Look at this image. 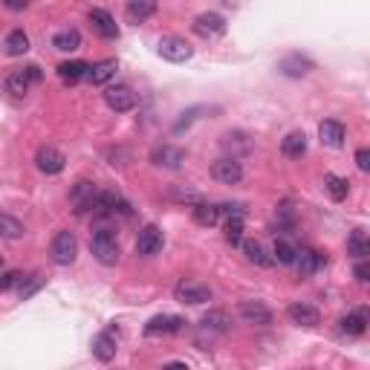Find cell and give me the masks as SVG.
Wrapping results in <instances>:
<instances>
[{
  "instance_id": "1",
  "label": "cell",
  "mask_w": 370,
  "mask_h": 370,
  "mask_svg": "<svg viewBox=\"0 0 370 370\" xmlns=\"http://www.w3.org/2000/svg\"><path fill=\"white\" fill-rule=\"evenodd\" d=\"M90 252H93L96 261L104 264V267H116L119 264V240H116V235L110 232V229H99L93 235Z\"/></svg>"
},
{
  "instance_id": "2",
  "label": "cell",
  "mask_w": 370,
  "mask_h": 370,
  "mask_svg": "<svg viewBox=\"0 0 370 370\" xmlns=\"http://www.w3.org/2000/svg\"><path fill=\"white\" fill-rule=\"evenodd\" d=\"M41 79H44V72H41V67H35V64H29L23 69H15V72H9V79H6V93H12L15 99H23L29 93V87L38 84Z\"/></svg>"
},
{
  "instance_id": "3",
  "label": "cell",
  "mask_w": 370,
  "mask_h": 370,
  "mask_svg": "<svg viewBox=\"0 0 370 370\" xmlns=\"http://www.w3.org/2000/svg\"><path fill=\"white\" fill-rule=\"evenodd\" d=\"M76 254H79V240L72 232H58L52 237V261L58 267H69L76 261Z\"/></svg>"
},
{
  "instance_id": "4",
  "label": "cell",
  "mask_w": 370,
  "mask_h": 370,
  "mask_svg": "<svg viewBox=\"0 0 370 370\" xmlns=\"http://www.w3.org/2000/svg\"><path fill=\"white\" fill-rule=\"evenodd\" d=\"M159 55L165 61H171V64H182V61H189L194 55V47L185 38H179V35H168V38L159 41Z\"/></svg>"
},
{
  "instance_id": "5",
  "label": "cell",
  "mask_w": 370,
  "mask_h": 370,
  "mask_svg": "<svg viewBox=\"0 0 370 370\" xmlns=\"http://www.w3.org/2000/svg\"><path fill=\"white\" fill-rule=\"evenodd\" d=\"M116 350H119V330H116V327L101 330L99 336L93 339V356H96L99 361H113V359H116Z\"/></svg>"
},
{
  "instance_id": "6",
  "label": "cell",
  "mask_w": 370,
  "mask_h": 370,
  "mask_svg": "<svg viewBox=\"0 0 370 370\" xmlns=\"http://www.w3.org/2000/svg\"><path fill=\"white\" fill-rule=\"evenodd\" d=\"M191 26H194V32L200 35V38H206V41L226 35V18L217 15V12H203V15H197Z\"/></svg>"
},
{
  "instance_id": "7",
  "label": "cell",
  "mask_w": 370,
  "mask_h": 370,
  "mask_svg": "<svg viewBox=\"0 0 370 370\" xmlns=\"http://www.w3.org/2000/svg\"><path fill=\"white\" fill-rule=\"evenodd\" d=\"M174 295H176V301H182V304H206V301H211L214 292H211L206 284L179 281V284L174 286Z\"/></svg>"
},
{
  "instance_id": "8",
  "label": "cell",
  "mask_w": 370,
  "mask_h": 370,
  "mask_svg": "<svg viewBox=\"0 0 370 370\" xmlns=\"http://www.w3.org/2000/svg\"><path fill=\"white\" fill-rule=\"evenodd\" d=\"M96 197H99L96 185H93V182H87V179H79L76 185H72V191H69V203H72V208H76V214L93 211Z\"/></svg>"
},
{
  "instance_id": "9",
  "label": "cell",
  "mask_w": 370,
  "mask_h": 370,
  "mask_svg": "<svg viewBox=\"0 0 370 370\" xmlns=\"http://www.w3.org/2000/svg\"><path fill=\"white\" fill-rule=\"evenodd\" d=\"M151 162L157 168L176 171V168L185 165V151H182V147H176V145H159V147H154V151H151Z\"/></svg>"
},
{
  "instance_id": "10",
  "label": "cell",
  "mask_w": 370,
  "mask_h": 370,
  "mask_svg": "<svg viewBox=\"0 0 370 370\" xmlns=\"http://www.w3.org/2000/svg\"><path fill=\"white\" fill-rule=\"evenodd\" d=\"M240 318L252 327H269L272 324V310L264 304V301H240L237 307Z\"/></svg>"
},
{
  "instance_id": "11",
  "label": "cell",
  "mask_w": 370,
  "mask_h": 370,
  "mask_svg": "<svg viewBox=\"0 0 370 370\" xmlns=\"http://www.w3.org/2000/svg\"><path fill=\"white\" fill-rule=\"evenodd\" d=\"M104 101L110 110H116V113H128V110L136 107V93L128 84H116V87H107Z\"/></svg>"
},
{
  "instance_id": "12",
  "label": "cell",
  "mask_w": 370,
  "mask_h": 370,
  "mask_svg": "<svg viewBox=\"0 0 370 370\" xmlns=\"http://www.w3.org/2000/svg\"><path fill=\"white\" fill-rule=\"evenodd\" d=\"M211 176L223 185H237L243 179V165L235 159V157H223L211 165Z\"/></svg>"
},
{
  "instance_id": "13",
  "label": "cell",
  "mask_w": 370,
  "mask_h": 370,
  "mask_svg": "<svg viewBox=\"0 0 370 370\" xmlns=\"http://www.w3.org/2000/svg\"><path fill=\"white\" fill-rule=\"evenodd\" d=\"M278 69L284 72V76H289V79H301V76H310V72L315 69V61L301 55V52H292V55L278 61Z\"/></svg>"
},
{
  "instance_id": "14",
  "label": "cell",
  "mask_w": 370,
  "mask_h": 370,
  "mask_svg": "<svg viewBox=\"0 0 370 370\" xmlns=\"http://www.w3.org/2000/svg\"><path fill=\"white\" fill-rule=\"evenodd\" d=\"M93 211L99 217H113V214H130V206L116 194V191H99Z\"/></svg>"
},
{
  "instance_id": "15",
  "label": "cell",
  "mask_w": 370,
  "mask_h": 370,
  "mask_svg": "<svg viewBox=\"0 0 370 370\" xmlns=\"http://www.w3.org/2000/svg\"><path fill=\"white\" fill-rule=\"evenodd\" d=\"M162 252V232L159 226H145L136 237V254L139 257H154Z\"/></svg>"
},
{
  "instance_id": "16",
  "label": "cell",
  "mask_w": 370,
  "mask_h": 370,
  "mask_svg": "<svg viewBox=\"0 0 370 370\" xmlns=\"http://www.w3.org/2000/svg\"><path fill=\"white\" fill-rule=\"evenodd\" d=\"M35 165H38V171L41 174H61L64 171V165H67V157L58 151V147H41L38 154H35Z\"/></svg>"
},
{
  "instance_id": "17",
  "label": "cell",
  "mask_w": 370,
  "mask_h": 370,
  "mask_svg": "<svg viewBox=\"0 0 370 370\" xmlns=\"http://www.w3.org/2000/svg\"><path fill=\"white\" fill-rule=\"evenodd\" d=\"M185 321L179 315H154L145 324V336H168V332H179Z\"/></svg>"
},
{
  "instance_id": "18",
  "label": "cell",
  "mask_w": 370,
  "mask_h": 370,
  "mask_svg": "<svg viewBox=\"0 0 370 370\" xmlns=\"http://www.w3.org/2000/svg\"><path fill=\"white\" fill-rule=\"evenodd\" d=\"M90 23H93V29L101 35V38H107V41H116L119 38V26H116V21H113V15H110V12L93 9L90 12Z\"/></svg>"
},
{
  "instance_id": "19",
  "label": "cell",
  "mask_w": 370,
  "mask_h": 370,
  "mask_svg": "<svg viewBox=\"0 0 370 370\" xmlns=\"http://www.w3.org/2000/svg\"><path fill=\"white\" fill-rule=\"evenodd\" d=\"M292 264L301 269V275H313V272H318L327 264V257L321 252H315V249H298V252H295V261Z\"/></svg>"
},
{
  "instance_id": "20",
  "label": "cell",
  "mask_w": 370,
  "mask_h": 370,
  "mask_svg": "<svg viewBox=\"0 0 370 370\" xmlns=\"http://www.w3.org/2000/svg\"><path fill=\"white\" fill-rule=\"evenodd\" d=\"M281 154L289 157V159H301V157L307 154V136H304V130L286 133L284 142H281Z\"/></svg>"
},
{
  "instance_id": "21",
  "label": "cell",
  "mask_w": 370,
  "mask_h": 370,
  "mask_svg": "<svg viewBox=\"0 0 370 370\" xmlns=\"http://www.w3.org/2000/svg\"><path fill=\"white\" fill-rule=\"evenodd\" d=\"M318 136H321V142L330 145V147H342V145H344V125L336 122V119H324V122L318 125Z\"/></svg>"
},
{
  "instance_id": "22",
  "label": "cell",
  "mask_w": 370,
  "mask_h": 370,
  "mask_svg": "<svg viewBox=\"0 0 370 370\" xmlns=\"http://www.w3.org/2000/svg\"><path fill=\"white\" fill-rule=\"evenodd\" d=\"M87 72H90V64H84V61H64V64H58V76H61L64 84H76V82L87 79Z\"/></svg>"
},
{
  "instance_id": "23",
  "label": "cell",
  "mask_w": 370,
  "mask_h": 370,
  "mask_svg": "<svg viewBox=\"0 0 370 370\" xmlns=\"http://www.w3.org/2000/svg\"><path fill=\"white\" fill-rule=\"evenodd\" d=\"M286 313H289V318L295 324H301V327H315L321 321V313L315 307H310V304H289Z\"/></svg>"
},
{
  "instance_id": "24",
  "label": "cell",
  "mask_w": 370,
  "mask_h": 370,
  "mask_svg": "<svg viewBox=\"0 0 370 370\" xmlns=\"http://www.w3.org/2000/svg\"><path fill=\"white\" fill-rule=\"evenodd\" d=\"M151 15H157V0H130L128 4V21L130 23H142Z\"/></svg>"
},
{
  "instance_id": "25",
  "label": "cell",
  "mask_w": 370,
  "mask_h": 370,
  "mask_svg": "<svg viewBox=\"0 0 370 370\" xmlns=\"http://www.w3.org/2000/svg\"><path fill=\"white\" fill-rule=\"evenodd\" d=\"M52 47L55 50H61V52H76L79 47H82V32L79 29H61L55 38H52Z\"/></svg>"
},
{
  "instance_id": "26",
  "label": "cell",
  "mask_w": 370,
  "mask_h": 370,
  "mask_svg": "<svg viewBox=\"0 0 370 370\" xmlns=\"http://www.w3.org/2000/svg\"><path fill=\"white\" fill-rule=\"evenodd\" d=\"M116 69H119V64H116L113 58H107V61H99L96 67H90V72H87V79H90L93 84H107L110 79L116 76Z\"/></svg>"
},
{
  "instance_id": "27",
  "label": "cell",
  "mask_w": 370,
  "mask_h": 370,
  "mask_svg": "<svg viewBox=\"0 0 370 370\" xmlns=\"http://www.w3.org/2000/svg\"><path fill=\"white\" fill-rule=\"evenodd\" d=\"M23 223L18 217H12V214H6V211H0V237L4 240H18V237H23Z\"/></svg>"
},
{
  "instance_id": "28",
  "label": "cell",
  "mask_w": 370,
  "mask_h": 370,
  "mask_svg": "<svg viewBox=\"0 0 370 370\" xmlns=\"http://www.w3.org/2000/svg\"><path fill=\"white\" fill-rule=\"evenodd\" d=\"M220 220V206H214V203H194V223L197 226H214Z\"/></svg>"
},
{
  "instance_id": "29",
  "label": "cell",
  "mask_w": 370,
  "mask_h": 370,
  "mask_svg": "<svg viewBox=\"0 0 370 370\" xmlns=\"http://www.w3.org/2000/svg\"><path fill=\"white\" fill-rule=\"evenodd\" d=\"M4 50H6V55H12V58H18V55H26V52H29V35H26L23 29H15V32H9V38H6Z\"/></svg>"
},
{
  "instance_id": "30",
  "label": "cell",
  "mask_w": 370,
  "mask_h": 370,
  "mask_svg": "<svg viewBox=\"0 0 370 370\" xmlns=\"http://www.w3.org/2000/svg\"><path fill=\"white\" fill-rule=\"evenodd\" d=\"M243 252H246L249 261L257 264V267H272V264H275V257H269L267 249H264V243H257V240H246V243H243Z\"/></svg>"
},
{
  "instance_id": "31",
  "label": "cell",
  "mask_w": 370,
  "mask_h": 370,
  "mask_svg": "<svg viewBox=\"0 0 370 370\" xmlns=\"http://www.w3.org/2000/svg\"><path fill=\"white\" fill-rule=\"evenodd\" d=\"M364 330H367V313L364 310H356V313L342 318V332H347V336H361Z\"/></svg>"
},
{
  "instance_id": "32",
  "label": "cell",
  "mask_w": 370,
  "mask_h": 370,
  "mask_svg": "<svg viewBox=\"0 0 370 370\" xmlns=\"http://www.w3.org/2000/svg\"><path fill=\"white\" fill-rule=\"evenodd\" d=\"M324 189H327V194H330L332 200H344V197H347V191H350V182H347L344 176L327 174V176H324Z\"/></svg>"
},
{
  "instance_id": "33",
  "label": "cell",
  "mask_w": 370,
  "mask_h": 370,
  "mask_svg": "<svg viewBox=\"0 0 370 370\" xmlns=\"http://www.w3.org/2000/svg\"><path fill=\"white\" fill-rule=\"evenodd\" d=\"M203 327L206 330H214V332H226L232 327V318L223 313V310H211L203 315Z\"/></svg>"
},
{
  "instance_id": "34",
  "label": "cell",
  "mask_w": 370,
  "mask_h": 370,
  "mask_svg": "<svg viewBox=\"0 0 370 370\" xmlns=\"http://www.w3.org/2000/svg\"><path fill=\"white\" fill-rule=\"evenodd\" d=\"M347 252H350L353 257H367V254H370V240H367V235H364L361 229H356V232L347 237Z\"/></svg>"
},
{
  "instance_id": "35",
  "label": "cell",
  "mask_w": 370,
  "mask_h": 370,
  "mask_svg": "<svg viewBox=\"0 0 370 370\" xmlns=\"http://www.w3.org/2000/svg\"><path fill=\"white\" fill-rule=\"evenodd\" d=\"M220 145H223L226 147V151H249V147H252V142L246 139V133H240V130H235V133H223V139H220Z\"/></svg>"
},
{
  "instance_id": "36",
  "label": "cell",
  "mask_w": 370,
  "mask_h": 370,
  "mask_svg": "<svg viewBox=\"0 0 370 370\" xmlns=\"http://www.w3.org/2000/svg\"><path fill=\"white\" fill-rule=\"evenodd\" d=\"M243 217H246V214H229V223H226V240H229L232 246H237L240 237H243Z\"/></svg>"
},
{
  "instance_id": "37",
  "label": "cell",
  "mask_w": 370,
  "mask_h": 370,
  "mask_svg": "<svg viewBox=\"0 0 370 370\" xmlns=\"http://www.w3.org/2000/svg\"><path fill=\"white\" fill-rule=\"evenodd\" d=\"M295 252H298V249H295L289 240H278V243H275V252H272V257H275L278 264H286V267H289V264L295 261Z\"/></svg>"
},
{
  "instance_id": "38",
  "label": "cell",
  "mask_w": 370,
  "mask_h": 370,
  "mask_svg": "<svg viewBox=\"0 0 370 370\" xmlns=\"http://www.w3.org/2000/svg\"><path fill=\"white\" fill-rule=\"evenodd\" d=\"M23 275L21 272H6L4 278H0V289H12V286H21Z\"/></svg>"
},
{
  "instance_id": "39",
  "label": "cell",
  "mask_w": 370,
  "mask_h": 370,
  "mask_svg": "<svg viewBox=\"0 0 370 370\" xmlns=\"http://www.w3.org/2000/svg\"><path fill=\"white\" fill-rule=\"evenodd\" d=\"M353 275H356V281H359V284H367V275H370V267H367V261H364V257H359V264H356V269H353Z\"/></svg>"
},
{
  "instance_id": "40",
  "label": "cell",
  "mask_w": 370,
  "mask_h": 370,
  "mask_svg": "<svg viewBox=\"0 0 370 370\" xmlns=\"http://www.w3.org/2000/svg\"><path fill=\"white\" fill-rule=\"evenodd\" d=\"M356 165H359V171H370V151L367 147H359L356 151Z\"/></svg>"
},
{
  "instance_id": "41",
  "label": "cell",
  "mask_w": 370,
  "mask_h": 370,
  "mask_svg": "<svg viewBox=\"0 0 370 370\" xmlns=\"http://www.w3.org/2000/svg\"><path fill=\"white\" fill-rule=\"evenodd\" d=\"M6 4V9H12V12H23L26 9V0H4Z\"/></svg>"
},
{
  "instance_id": "42",
  "label": "cell",
  "mask_w": 370,
  "mask_h": 370,
  "mask_svg": "<svg viewBox=\"0 0 370 370\" xmlns=\"http://www.w3.org/2000/svg\"><path fill=\"white\" fill-rule=\"evenodd\" d=\"M0 267H4V261H0Z\"/></svg>"
}]
</instances>
